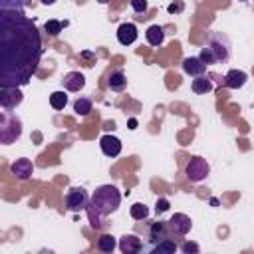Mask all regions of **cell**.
Returning <instances> with one entry per match:
<instances>
[{"label":"cell","mask_w":254,"mask_h":254,"mask_svg":"<svg viewBox=\"0 0 254 254\" xmlns=\"http://www.w3.org/2000/svg\"><path fill=\"white\" fill-rule=\"evenodd\" d=\"M26 0H0V85L22 87L38 71L42 38L24 14Z\"/></svg>","instance_id":"obj_1"},{"label":"cell","mask_w":254,"mask_h":254,"mask_svg":"<svg viewBox=\"0 0 254 254\" xmlns=\"http://www.w3.org/2000/svg\"><path fill=\"white\" fill-rule=\"evenodd\" d=\"M119 202H121V192L117 190V187H113V185H101V187H97L93 190L91 198H89V204H87L91 226L93 228H99L101 226L99 216H107V214L115 212L119 208Z\"/></svg>","instance_id":"obj_2"},{"label":"cell","mask_w":254,"mask_h":254,"mask_svg":"<svg viewBox=\"0 0 254 254\" xmlns=\"http://www.w3.org/2000/svg\"><path fill=\"white\" fill-rule=\"evenodd\" d=\"M198 58L206 65L228 62V58H230V40L222 32H210L206 36V44H204Z\"/></svg>","instance_id":"obj_3"},{"label":"cell","mask_w":254,"mask_h":254,"mask_svg":"<svg viewBox=\"0 0 254 254\" xmlns=\"http://www.w3.org/2000/svg\"><path fill=\"white\" fill-rule=\"evenodd\" d=\"M20 135H22V123H20V119L10 109H4L0 113V141L4 145H8V143H14Z\"/></svg>","instance_id":"obj_4"},{"label":"cell","mask_w":254,"mask_h":254,"mask_svg":"<svg viewBox=\"0 0 254 254\" xmlns=\"http://www.w3.org/2000/svg\"><path fill=\"white\" fill-rule=\"evenodd\" d=\"M208 173H210V167H208L206 159H202V157H192V159L187 163V167H185V175H187L189 181H192V183H198V181L206 179Z\"/></svg>","instance_id":"obj_5"},{"label":"cell","mask_w":254,"mask_h":254,"mask_svg":"<svg viewBox=\"0 0 254 254\" xmlns=\"http://www.w3.org/2000/svg\"><path fill=\"white\" fill-rule=\"evenodd\" d=\"M87 204H89V196H87L85 189H81V187H73L65 194V208L71 212H79V210L87 208Z\"/></svg>","instance_id":"obj_6"},{"label":"cell","mask_w":254,"mask_h":254,"mask_svg":"<svg viewBox=\"0 0 254 254\" xmlns=\"http://www.w3.org/2000/svg\"><path fill=\"white\" fill-rule=\"evenodd\" d=\"M0 103L2 109H12L22 103V91L20 87H2L0 89Z\"/></svg>","instance_id":"obj_7"},{"label":"cell","mask_w":254,"mask_h":254,"mask_svg":"<svg viewBox=\"0 0 254 254\" xmlns=\"http://www.w3.org/2000/svg\"><path fill=\"white\" fill-rule=\"evenodd\" d=\"M169 226H171V232H173V234H177V236H185V234H189L192 222H190V218H189L187 214H183V212H175V214L171 216V220H169Z\"/></svg>","instance_id":"obj_8"},{"label":"cell","mask_w":254,"mask_h":254,"mask_svg":"<svg viewBox=\"0 0 254 254\" xmlns=\"http://www.w3.org/2000/svg\"><path fill=\"white\" fill-rule=\"evenodd\" d=\"M10 171H12V175H14L16 179L26 181V179L32 177V173H34V165H32L30 159H16V161L12 163V167H10Z\"/></svg>","instance_id":"obj_9"},{"label":"cell","mask_w":254,"mask_h":254,"mask_svg":"<svg viewBox=\"0 0 254 254\" xmlns=\"http://www.w3.org/2000/svg\"><path fill=\"white\" fill-rule=\"evenodd\" d=\"M183 69H185V73L198 77V75H204L206 64H204L198 56H192V58H185V60H183Z\"/></svg>","instance_id":"obj_10"},{"label":"cell","mask_w":254,"mask_h":254,"mask_svg":"<svg viewBox=\"0 0 254 254\" xmlns=\"http://www.w3.org/2000/svg\"><path fill=\"white\" fill-rule=\"evenodd\" d=\"M99 147H101L103 155H107V157H117L121 153V141L113 135H103L99 139Z\"/></svg>","instance_id":"obj_11"},{"label":"cell","mask_w":254,"mask_h":254,"mask_svg":"<svg viewBox=\"0 0 254 254\" xmlns=\"http://www.w3.org/2000/svg\"><path fill=\"white\" fill-rule=\"evenodd\" d=\"M149 238H151V244H157L165 238H171V226L169 222H153L151 228H149Z\"/></svg>","instance_id":"obj_12"},{"label":"cell","mask_w":254,"mask_h":254,"mask_svg":"<svg viewBox=\"0 0 254 254\" xmlns=\"http://www.w3.org/2000/svg\"><path fill=\"white\" fill-rule=\"evenodd\" d=\"M117 40H119V44H123V46L133 44V42L137 40V26L131 24V22L121 24V26L117 28Z\"/></svg>","instance_id":"obj_13"},{"label":"cell","mask_w":254,"mask_h":254,"mask_svg":"<svg viewBox=\"0 0 254 254\" xmlns=\"http://www.w3.org/2000/svg\"><path fill=\"white\" fill-rule=\"evenodd\" d=\"M62 81H64V87H65L67 91H79V89H83V85H85V77H83V73H79V71H69V73H65Z\"/></svg>","instance_id":"obj_14"},{"label":"cell","mask_w":254,"mask_h":254,"mask_svg":"<svg viewBox=\"0 0 254 254\" xmlns=\"http://www.w3.org/2000/svg\"><path fill=\"white\" fill-rule=\"evenodd\" d=\"M246 79H248V75H246L244 71H240V69H230V71L224 75V85L230 87V89H238V87H242V85L246 83Z\"/></svg>","instance_id":"obj_15"},{"label":"cell","mask_w":254,"mask_h":254,"mask_svg":"<svg viewBox=\"0 0 254 254\" xmlns=\"http://www.w3.org/2000/svg\"><path fill=\"white\" fill-rule=\"evenodd\" d=\"M107 87L111 91H123L127 87V77L121 69H113L109 75H107Z\"/></svg>","instance_id":"obj_16"},{"label":"cell","mask_w":254,"mask_h":254,"mask_svg":"<svg viewBox=\"0 0 254 254\" xmlns=\"http://www.w3.org/2000/svg\"><path fill=\"white\" fill-rule=\"evenodd\" d=\"M119 248H121V252H125V254H135V252H139V250L143 248V244H141V240H139L135 234H125V236L119 240Z\"/></svg>","instance_id":"obj_17"},{"label":"cell","mask_w":254,"mask_h":254,"mask_svg":"<svg viewBox=\"0 0 254 254\" xmlns=\"http://www.w3.org/2000/svg\"><path fill=\"white\" fill-rule=\"evenodd\" d=\"M145 38H147V42L151 44V46H161L163 44V40H165V30L161 28V26H149V30L145 32Z\"/></svg>","instance_id":"obj_18"},{"label":"cell","mask_w":254,"mask_h":254,"mask_svg":"<svg viewBox=\"0 0 254 254\" xmlns=\"http://www.w3.org/2000/svg\"><path fill=\"white\" fill-rule=\"evenodd\" d=\"M192 91L194 93H208V91H212V81L204 75H198L192 79Z\"/></svg>","instance_id":"obj_19"},{"label":"cell","mask_w":254,"mask_h":254,"mask_svg":"<svg viewBox=\"0 0 254 254\" xmlns=\"http://www.w3.org/2000/svg\"><path fill=\"white\" fill-rule=\"evenodd\" d=\"M151 250H153V252H159V254H171V252H175V250H177V244H175L171 238H165V240H161V242L153 244V246H151Z\"/></svg>","instance_id":"obj_20"},{"label":"cell","mask_w":254,"mask_h":254,"mask_svg":"<svg viewBox=\"0 0 254 254\" xmlns=\"http://www.w3.org/2000/svg\"><path fill=\"white\" fill-rule=\"evenodd\" d=\"M115 238L111 236V234H101L99 236V240H97V248L101 250V252H113L115 250Z\"/></svg>","instance_id":"obj_21"},{"label":"cell","mask_w":254,"mask_h":254,"mask_svg":"<svg viewBox=\"0 0 254 254\" xmlns=\"http://www.w3.org/2000/svg\"><path fill=\"white\" fill-rule=\"evenodd\" d=\"M50 105H52L54 109H64V107L67 105V95H65V91H54V93L50 95Z\"/></svg>","instance_id":"obj_22"},{"label":"cell","mask_w":254,"mask_h":254,"mask_svg":"<svg viewBox=\"0 0 254 254\" xmlns=\"http://www.w3.org/2000/svg\"><path fill=\"white\" fill-rule=\"evenodd\" d=\"M73 111H75L77 115H87V113L91 111V99H89V97H79V99H75Z\"/></svg>","instance_id":"obj_23"},{"label":"cell","mask_w":254,"mask_h":254,"mask_svg":"<svg viewBox=\"0 0 254 254\" xmlns=\"http://www.w3.org/2000/svg\"><path fill=\"white\" fill-rule=\"evenodd\" d=\"M131 216H133L135 220H143V218L149 216V208H147L143 202H135V204L131 206Z\"/></svg>","instance_id":"obj_24"},{"label":"cell","mask_w":254,"mask_h":254,"mask_svg":"<svg viewBox=\"0 0 254 254\" xmlns=\"http://www.w3.org/2000/svg\"><path fill=\"white\" fill-rule=\"evenodd\" d=\"M62 28H64V24H62L60 20H48V22L44 24V30H46L48 36H58V34L62 32Z\"/></svg>","instance_id":"obj_25"},{"label":"cell","mask_w":254,"mask_h":254,"mask_svg":"<svg viewBox=\"0 0 254 254\" xmlns=\"http://www.w3.org/2000/svg\"><path fill=\"white\" fill-rule=\"evenodd\" d=\"M131 8L137 12V14H145L149 10V2L147 0H131Z\"/></svg>","instance_id":"obj_26"},{"label":"cell","mask_w":254,"mask_h":254,"mask_svg":"<svg viewBox=\"0 0 254 254\" xmlns=\"http://www.w3.org/2000/svg\"><path fill=\"white\" fill-rule=\"evenodd\" d=\"M169 206H171V204H169V200H167V198H159V200H157V204H155V212H157V214H161V212L169 210Z\"/></svg>","instance_id":"obj_27"},{"label":"cell","mask_w":254,"mask_h":254,"mask_svg":"<svg viewBox=\"0 0 254 254\" xmlns=\"http://www.w3.org/2000/svg\"><path fill=\"white\" fill-rule=\"evenodd\" d=\"M167 10H169V14H177V12H183V10H185V4L179 0V2H173V4H169V6H167Z\"/></svg>","instance_id":"obj_28"},{"label":"cell","mask_w":254,"mask_h":254,"mask_svg":"<svg viewBox=\"0 0 254 254\" xmlns=\"http://www.w3.org/2000/svg\"><path fill=\"white\" fill-rule=\"evenodd\" d=\"M181 250H183L185 254H190V252H198V244H194V242H185V244L181 246Z\"/></svg>","instance_id":"obj_29"},{"label":"cell","mask_w":254,"mask_h":254,"mask_svg":"<svg viewBox=\"0 0 254 254\" xmlns=\"http://www.w3.org/2000/svg\"><path fill=\"white\" fill-rule=\"evenodd\" d=\"M137 127V119H129V129H135Z\"/></svg>","instance_id":"obj_30"},{"label":"cell","mask_w":254,"mask_h":254,"mask_svg":"<svg viewBox=\"0 0 254 254\" xmlns=\"http://www.w3.org/2000/svg\"><path fill=\"white\" fill-rule=\"evenodd\" d=\"M40 2H42V4H46V6H52L56 0H40Z\"/></svg>","instance_id":"obj_31"},{"label":"cell","mask_w":254,"mask_h":254,"mask_svg":"<svg viewBox=\"0 0 254 254\" xmlns=\"http://www.w3.org/2000/svg\"><path fill=\"white\" fill-rule=\"evenodd\" d=\"M97 2H99V4H107L109 0H97Z\"/></svg>","instance_id":"obj_32"},{"label":"cell","mask_w":254,"mask_h":254,"mask_svg":"<svg viewBox=\"0 0 254 254\" xmlns=\"http://www.w3.org/2000/svg\"><path fill=\"white\" fill-rule=\"evenodd\" d=\"M242 2H244V0H242Z\"/></svg>","instance_id":"obj_33"}]
</instances>
